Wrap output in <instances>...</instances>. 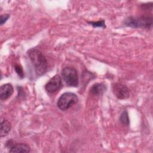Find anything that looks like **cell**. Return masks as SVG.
Listing matches in <instances>:
<instances>
[{
	"mask_svg": "<svg viewBox=\"0 0 153 153\" xmlns=\"http://www.w3.org/2000/svg\"><path fill=\"white\" fill-rule=\"evenodd\" d=\"M27 54L36 75L38 76L44 75L47 70V61L42 51L36 48H32L27 51Z\"/></svg>",
	"mask_w": 153,
	"mask_h": 153,
	"instance_id": "6da1fadb",
	"label": "cell"
},
{
	"mask_svg": "<svg viewBox=\"0 0 153 153\" xmlns=\"http://www.w3.org/2000/svg\"><path fill=\"white\" fill-rule=\"evenodd\" d=\"M126 26L133 28L151 29L152 26V17L151 16H130L125 19Z\"/></svg>",
	"mask_w": 153,
	"mask_h": 153,
	"instance_id": "7a4b0ae2",
	"label": "cell"
},
{
	"mask_svg": "<svg viewBox=\"0 0 153 153\" xmlns=\"http://www.w3.org/2000/svg\"><path fill=\"white\" fill-rule=\"evenodd\" d=\"M78 102V96L74 93L66 92L59 98L57 105L62 111H66Z\"/></svg>",
	"mask_w": 153,
	"mask_h": 153,
	"instance_id": "3957f363",
	"label": "cell"
},
{
	"mask_svg": "<svg viewBox=\"0 0 153 153\" xmlns=\"http://www.w3.org/2000/svg\"><path fill=\"white\" fill-rule=\"evenodd\" d=\"M62 78L66 84L70 87H76L78 85L77 71L72 67H65L62 71Z\"/></svg>",
	"mask_w": 153,
	"mask_h": 153,
	"instance_id": "277c9868",
	"label": "cell"
},
{
	"mask_svg": "<svg viewBox=\"0 0 153 153\" xmlns=\"http://www.w3.org/2000/svg\"><path fill=\"white\" fill-rule=\"evenodd\" d=\"M62 87V79L59 75L52 77L45 85V90L50 93H53L59 91Z\"/></svg>",
	"mask_w": 153,
	"mask_h": 153,
	"instance_id": "5b68a950",
	"label": "cell"
},
{
	"mask_svg": "<svg viewBox=\"0 0 153 153\" xmlns=\"http://www.w3.org/2000/svg\"><path fill=\"white\" fill-rule=\"evenodd\" d=\"M112 91L114 95L119 99H126L130 96L128 88L121 83H115L112 85Z\"/></svg>",
	"mask_w": 153,
	"mask_h": 153,
	"instance_id": "8992f818",
	"label": "cell"
},
{
	"mask_svg": "<svg viewBox=\"0 0 153 153\" xmlns=\"http://www.w3.org/2000/svg\"><path fill=\"white\" fill-rule=\"evenodd\" d=\"M6 146L10 148V152H29L30 151V146L25 143H14L13 140H9L6 142Z\"/></svg>",
	"mask_w": 153,
	"mask_h": 153,
	"instance_id": "52a82bcc",
	"label": "cell"
},
{
	"mask_svg": "<svg viewBox=\"0 0 153 153\" xmlns=\"http://www.w3.org/2000/svg\"><path fill=\"white\" fill-rule=\"evenodd\" d=\"M14 89L11 84L7 83L2 84L0 88V99L5 100L8 99L13 93Z\"/></svg>",
	"mask_w": 153,
	"mask_h": 153,
	"instance_id": "ba28073f",
	"label": "cell"
},
{
	"mask_svg": "<svg viewBox=\"0 0 153 153\" xmlns=\"http://www.w3.org/2000/svg\"><path fill=\"white\" fill-rule=\"evenodd\" d=\"M106 90V85L103 83H96L93 84L91 88L90 92L93 95L99 96L102 94Z\"/></svg>",
	"mask_w": 153,
	"mask_h": 153,
	"instance_id": "9c48e42d",
	"label": "cell"
},
{
	"mask_svg": "<svg viewBox=\"0 0 153 153\" xmlns=\"http://www.w3.org/2000/svg\"><path fill=\"white\" fill-rule=\"evenodd\" d=\"M11 129V126L10 123L6 120H3L1 124V137H5L8 134Z\"/></svg>",
	"mask_w": 153,
	"mask_h": 153,
	"instance_id": "30bf717a",
	"label": "cell"
},
{
	"mask_svg": "<svg viewBox=\"0 0 153 153\" xmlns=\"http://www.w3.org/2000/svg\"><path fill=\"white\" fill-rule=\"evenodd\" d=\"M120 122L125 125L128 126L130 124V120H129V117H128V112L126 110H124L122 113L120 115Z\"/></svg>",
	"mask_w": 153,
	"mask_h": 153,
	"instance_id": "8fae6325",
	"label": "cell"
},
{
	"mask_svg": "<svg viewBox=\"0 0 153 153\" xmlns=\"http://www.w3.org/2000/svg\"><path fill=\"white\" fill-rule=\"evenodd\" d=\"M88 23H90L93 27H101V28L106 27L104 20H100L96 22H88Z\"/></svg>",
	"mask_w": 153,
	"mask_h": 153,
	"instance_id": "7c38bea8",
	"label": "cell"
},
{
	"mask_svg": "<svg viewBox=\"0 0 153 153\" xmlns=\"http://www.w3.org/2000/svg\"><path fill=\"white\" fill-rule=\"evenodd\" d=\"M14 69L16 72V73L18 74V75L20 77V78H23L24 77V74H23V69L22 68L18 65H15V67H14Z\"/></svg>",
	"mask_w": 153,
	"mask_h": 153,
	"instance_id": "4fadbf2b",
	"label": "cell"
},
{
	"mask_svg": "<svg viewBox=\"0 0 153 153\" xmlns=\"http://www.w3.org/2000/svg\"><path fill=\"white\" fill-rule=\"evenodd\" d=\"M10 18V15L8 14H2L1 16V19H0V24L1 25H3L7 21V20Z\"/></svg>",
	"mask_w": 153,
	"mask_h": 153,
	"instance_id": "5bb4252c",
	"label": "cell"
},
{
	"mask_svg": "<svg viewBox=\"0 0 153 153\" xmlns=\"http://www.w3.org/2000/svg\"><path fill=\"white\" fill-rule=\"evenodd\" d=\"M142 8L144 10H152V4L151 2L150 3H147V4H144L142 5Z\"/></svg>",
	"mask_w": 153,
	"mask_h": 153,
	"instance_id": "9a60e30c",
	"label": "cell"
}]
</instances>
